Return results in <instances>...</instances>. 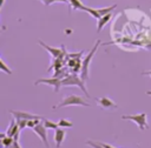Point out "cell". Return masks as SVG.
<instances>
[{"label": "cell", "instance_id": "6da1fadb", "mask_svg": "<svg viewBox=\"0 0 151 148\" xmlns=\"http://www.w3.org/2000/svg\"><path fill=\"white\" fill-rule=\"evenodd\" d=\"M99 45H100V40H97L96 45L92 47V49L88 52V54L83 59V62H81V70H80V76H81V79H83L84 81L88 79V67H90V63H91V61H92V58L94 56V54H96V52H97Z\"/></svg>", "mask_w": 151, "mask_h": 148}, {"label": "cell", "instance_id": "7a4b0ae2", "mask_svg": "<svg viewBox=\"0 0 151 148\" xmlns=\"http://www.w3.org/2000/svg\"><path fill=\"white\" fill-rule=\"evenodd\" d=\"M61 85L65 86V87L66 86H78L87 95V97L90 96L88 95V92H87V89L85 87V81L81 79V76H78L77 74H70V75L65 76V79L61 80Z\"/></svg>", "mask_w": 151, "mask_h": 148}, {"label": "cell", "instance_id": "3957f363", "mask_svg": "<svg viewBox=\"0 0 151 148\" xmlns=\"http://www.w3.org/2000/svg\"><path fill=\"white\" fill-rule=\"evenodd\" d=\"M66 106H90L87 102H85V100L83 97H80L79 95H68L67 97H65L59 105L54 106L53 108H61V107H66Z\"/></svg>", "mask_w": 151, "mask_h": 148}, {"label": "cell", "instance_id": "277c9868", "mask_svg": "<svg viewBox=\"0 0 151 148\" xmlns=\"http://www.w3.org/2000/svg\"><path fill=\"white\" fill-rule=\"evenodd\" d=\"M123 120H130V121H133L139 129L144 130L146 129L149 126H147V121H146V114L145 113H139V114H132V115H124L122 116Z\"/></svg>", "mask_w": 151, "mask_h": 148}, {"label": "cell", "instance_id": "5b68a950", "mask_svg": "<svg viewBox=\"0 0 151 148\" xmlns=\"http://www.w3.org/2000/svg\"><path fill=\"white\" fill-rule=\"evenodd\" d=\"M40 83H44V85H48L51 87H53L54 92H58L60 89V87L63 86L61 85V80L60 78L55 76V78H50V79H39L34 82V85H40Z\"/></svg>", "mask_w": 151, "mask_h": 148}, {"label": "cell", "instance_id": "8992f818", "mask_svg": "<svg viewBox=\"0 0 151 148\" xmlns=\"http://www.w3.org/2000/svg\"><path fill=\"white\" fill-rule=\"evenodd\" d=\"M33 129H34L35 134L42 140L45 147H46V148H50V144H48V141H47V128L45 127V125L41 123V122H39Z\"/></svg>", "mask_w": 151, "mask_h": 148}, {"label": "cell", "instance_id": "52a82bcc", "mask_svg": "<svg viewBox=\"0 0 151 148\" xmlns=\"http://www.w3.org/2000/svg\"><path fill=\"white\" fill-rule=\"evenodd\" d=\"M11 114L17 119V120H20V119H24V120H33V119H39V120H42L40 116L38 115H33V114H29V113H26V112H18V110H11Z\"/></svg>", "mask_w": 151, "mask_h": 148}, {"label": "cell", "instance_id": "ba28073f", "mask_svg": "<svg viewBox=\"0 0 151 148\" xmlns=\"http://www.w3.org/2000/svg\"><path fill=\"white\" fill-rule=\"evenodd\" d=\"M96 100H97V103H98L101 108H104V109H112V108H117V105H116L112 100H110L109 97H106V96L98 97V99H96Z\"/></svg>", "mask_w": 151, "mask_h": 148}, {"label": "cell", "instance_id": "9c48e42d", "mask_svg": "<svg viewBox=\"0 0 151 148\" xmlns=\"http://www.w3.org/2000/svg\"><path fill=\"white\" fill-rule=\"evenodd\" d=\"M39 45H41L46 51H48L50 53H51V55L53 56V58H60L63 54H64V49H61V48H55V47H51V46H48V45H46V43H44L42 41H39Z\"/></svg>", "mask_w": 151, "mask_h": 148}, {"label": "cell", "instance_id": "30bf717a", "mask_svg": "<svg viewBox=\"0 0 151 148\" xmlns=\"http://www.w3.org/2000/svg\"><path fill=\"white\" fill-rule=\"evenodd\" d=\"M65 135H66V132L63 129V128H57L54 129V141H55V146L57 148H59L65 139Z\"/></svg>", "mask_w": 151, "mask_h": 148}, {"label": "cell", "instance_id": "8fae6325", "mask_svg": "<svg viewBox=\"0 0 151 148\" xmlns=\"http://www.w3.org/2000/svg\"><path fill=\"white\" fill-rule=\"evenodd\" d=\"M111 18H112V14L111 13H109V14H106V15H103L101 18H99L98 19V23H97V32L99 33L101 29H103V27L111 20Z\"/></svg>", "mask_w": 151, "mask_h": 148}, {"label": "cell", "instance_id": "7c38bea8", "mask_svg": "<svg viewBox=\"0 0 151 148\" xmlns=\"http://www.w3.org/2000/svg\"><path fill=\"white\" fill-rule=\"evenodd\" d=\"M71 9L85 11V5H83V2L80 0H70V12H71Z\"/></svg>", "mask_w": 151, "mask_h": 148}, {"label": "cell", "instance_id": "4fadbf2b", "mask_svg": "<svg viewBox=\"0 0 151 148\" xmlns=\"http://www.w3.org/2000/svg\"><path fill=\"white\" fill-rule=\"evenodd\" d=\"M42 123L45 125V127L47 129H57L59 127V123H55L51 120H42Z\"/></svg>", "mask_w": 151, "mask_h": 148}, {"label": "cell", "instance_id": "5bb4252c", "mask_svg": "<svg viewBox=\"0 0 151 148\" xmlns=\"http://www.w3.org/2000/svg\"><path fill=\"white\" fill-rule=\"evenodd\" d=\"M13 141H14V139L12 137V136H6V137H4V139H1V143H2V146L5 147V148H8L12 143H13Z\"/></svg>", "mask_w": 151, "mask_h": 148}, {"label": "cell", "instance_id": "9a60e30c", "mask_svg": "<svg viewBox=\"0 0 151 148\" xmlns=\"http://www.w3.org/2000/svg\"><path fill=\"white\" fill-rule=\"evenodd\" d=\"M59 127H63V128H71V127H73V123L71 122V121H68V120H66V119H61V120H59Z\"/></svg>", "mask_w": 151, "mask_h": 148}, {"label": "cell", "instance_id": "2e32d148", "mask_svg": "<svg viewBox=\"0 0 151 148\" xmlns=\"http://www.w3.org/2000/svg\"><path fill=\"white\" fill-rule=\"evenodd\" d=\"M0 69H1L2 72H6L7 74H12V70L7 67V65L5 63V61H4L2 59H1V61H0Z\"/></svg>", "mask_w": 151, "mask_h": 148}, {"label": "cell", "instance_id": "e0dca14e", "mask_svg": "<svg viewBox=\"0 0 151 148\" xmlns=\"http://www.w3.org/2000/svg\"><path fill=\"white\" fill-rule=\"evenodd\" d=\"M86 143H87L88 146H91L92 148H105V147L103 146V143H101V142H93V141L88 140Z\"/></svg>", "mask_w": 151, "mask_h": 148}, {"label": "cell", "instance_id": "ac0fdd59", "mask_svg": "<svg viewBox=\"0 0 151 148\" xmlns=\"http://www.w3.org/2000/svg\"><path fill=\"white\" fill-rule=\"evenodd\" d=\"M40 122V120L39 119H33V120H28L27 121V127L28 128H34L38 123Z\"/></svg>", "mask_w": 151, "mask_h": 148}, {"label": "cell", "instance_id": "d6986e66", "mask_svg": "<svg viewBox=\"0 0 151 148\" xmlns=\"http://www.w3.org/2000/svg\"><path fill=\"white\" fill-rule=\"evenodd\" d=\"M13 139H14V137H13ZM8 148H21V147H20V144H19V142H18V140H15V139H14V141H13V143H12V144H11V146H9Z\"/></svg>", "mask_w": 151, "mask_h": 148}, {"label": "cell", "instance_id": "ffe728a7", "mask_svg": "<svg viewBox=\"0 0 151 148\" xmlns=\"http://www.w3.org/2000/svg\"><path fill=\"white\" fill-rule=\"evenodd\" d=\"M39 1H41L45 6H50V5H52L53 2H55V0H39Z\"/></svg>", "mask_w": 151, "mask_h": 148}, {"label": "cell", "instance_id": "44dd1931", "mask_svg": "<svg viewBox=\"0 0 151 148\" xmlns=\"http://www.w3.org/2000/svg\"><path fill=\"white\" fill-rule=\"evenodd\" d=\"M143 75H150L151 76V70H145V72H142Z\"/></svg>", "mask_w": 151, "mask_h": 148}, {"label": "cell", "instance_id": "7402d4cb", "mask_svg": "<svg viewBox=\"0 0 151 148\" xmlns=\"http://www.w3.org/2000/svg\"><path fill=\"white\" fill-rule=\"evenodd\" d=\"M4 4H5V0H0V8L4 7Z\"/></svg>", "mask_w": 151, "mask_h": 148}, {"label": "cell", "instance_id": "603a6c76", "mask_svg": "<svg viewBox=\"0 0 151 148\" xmlns=\"http://www.w3.org/2000/svg\"><path fill=\"white\" fill-rule=\"evenodd\" d=\"M146 94H147V95H151V90H147V92H146Z\"/></svg>", "mask_w": 151, "mask_h": 148}, {"label": "cell", "instance_id": "cb8c5ba5", "mask_svg": "<svg viewBox=\"0 0 151 148\" xmlns=\"http://www.w3.org/2000/svg\"><path fill=\"white\" fill-rule=\"evenodd\" d=\"M114 148H116V147H114Z\"/></svg>", "mask_w": 151, "mask_h": 148}]
</instances>
